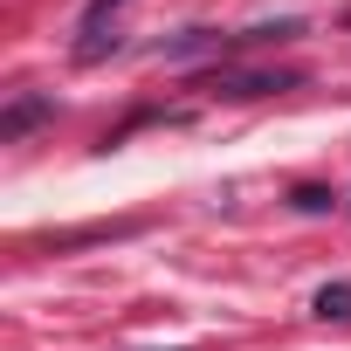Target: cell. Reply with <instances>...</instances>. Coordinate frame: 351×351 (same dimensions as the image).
Wrapping results in <instances>:
<instances>
[{
  "mask_svg": "<svg viewBox=\"0 0 351 351\" xmlns=\"http://www.w3.org/2000/svg\"><path fill=\"white\" fill-rule=\"evenodd\" d=\"M324 324H351V282H324L317 289V303H310Z\"/></svg>",
  "mask_w": 351,
  "mask_h": 351,
  "instance_id": "cell-4",
  "label": "cell"
},
{
  "mask_svg": "<svg viewBox=\"0 0 351 351\" xmlns=\"http://www.w3.org/2000/svg\"><path fill=\"white\" fill-rule=\"evenodd\" d=\"M296 207H303V214H324L330 193H324V186H296Z\"/></svg>",
  "mask_w": 351,
  "mask_h": 351,
  "instance_id": "cell-5",
  "label": "cell"
},
{
  "mask_svg": "<svg viewBox=\"0 0 351 351\" xmlns=\"http://www.w3.org/2000/svg\"><path fill=\"white\" fill-rule=\"evenodd\" d=\"M296 83H303L296 69H214V76H200L207 97H276V90H296Z\"/></svg>",
  "mask_w": 351,
  "mask_h": 351,
  "instance_id": "cell-1",
  "label": "cell"
},
{
  "mask_svg": "<svg viewBox=\"0 0 351 351\" xmlns=\"http://www.w3.org/2000/svg\"><path fill=\"white\" fill-rule=\"evenodd\" d=\"M42 117H56V97H42V90H28V97H14L8 110H0V145H14V138H28Z\"/></svg>",
  "mask_w": 351,
  "mask_h": 351,
  "instance_id": "cell-3",
  "label": "cell"
},
{
  "mask_svg": "<svg viewBox=\"0 0 351 351\" xmlns=\"http://www.w3.org/2000/svg\"><path fill=\"white\" fill-rule=\"evenodd\" d=\"M117 8H124V0H90V8H83V28H76V62H104V49H117L104 28L117 21Z\"/></svg>",
  "mask_w": 351,
  "mask_h": 351,
  "instance_id": "cell-2",
  "label": "cell"
}]
</instances>
